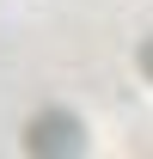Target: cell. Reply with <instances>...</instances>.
Segmentation results:
<instances>
[{
  "label": "cell",
  "mask_w": 153,
  "mask_h": 159,
  "mask_svg": "<svg viewBox=\"0 0 153 159\" xmlns=\"http://www.w3.org/2000/svg\"><path fill=\"white\" fill-rule=\"evenodd\" d=\"M141 74H147V80H153V37H147V43H141Z\"/></svg>",
  "instance_id": "2"
},
{
  "label": "cell",
  "mask_w": 153,
  "mask_h": 159,
  "mask_svg": "<svg viewBox=\"0 0 153 159\" xmlns=\"http://www.w3.org/2000/svg\"><path fill=\"white\" fill-rule=\"evenodd\" d=\"M80 122L67 116V110H49V116H37L31 122V135H25V147L31 153H80Z\"/></svg>",
  "instance_id": "1"
}]
</instances>
